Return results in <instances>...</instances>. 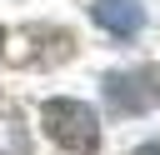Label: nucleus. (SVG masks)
<instances>
[{
	"label": "nucleus",
	"mask_w": 160,
	"mask_h": 155,
	"mask_svg": "<svg viewBox=\"0 0 160 155\" xmlns=\"http://www.w3.org/2000/svg\"><path fill=\"white\" fill-rule=\"evenodd\" d=\"M40 125H45V135H50L65 155H95V150H100V115H95L85 100L50 95V100L40 105Z\"/></svg>",
	"instance_id": "nucleus-1"
},
{
	"label": "nucleus",
	"mask_w": 160,
	"mask_h": 155,
	"mask_svg": "<svg viewBox=\"0 0 160 155\" xmlns=\"http://www.w3.org/2000/svg\"><path fill=\"white\" fill-rule=\"evenodd\" d=\"M105 110L110 115H145L160 110V65H130V70H110L100 80Z\"/></svg>",
	"instance_id": "nucleus-2"
},
{
	"label": "nucleus",
	"mask_w": 160,
	"mask_h": 155,
	"mask_svg": "<svg viewBox=\"0 0 160 155\" xmlns=\"http://www.w3.org/2000/svg\"><path fill=\"white\" fill-rule=\"evenodd\" d=\"M90 15H95V25H100L105 35H115V40H135L140 25H145V5H140V0H95Z\"/></svg>",
	"instance_id": "nucleus-3"
},
{
	"label": "nucleus",
	"mask_w": 160,
	"mask_h": 155,
	"mask_svg": "<svg viewBox=\"0 0 160 155\" xmlns=\"http://www.w3.org/2000/svg\"><path fill=\"white\" fill-rule=\"evenodd\" d=\"M135 155H160V135H150V140H145V145H140Z\"/></svg>",
	"instance_id": "nucleus-4"
},
{
	"label": "nucleus",
	"mask_w": 160,
	"mask_h": 155,
	"mask_svg": "<svg viewBox=\"0 0 160 155\" xmlns=\"http://www.w3.org/2000/svg\"><path fill=\"white\" fill-rule=\"evenodd\" d=\"M0 50H5V30H0Z\"/></svg>",
	"instance_id": "nucleus-5"
}]
</instances>
